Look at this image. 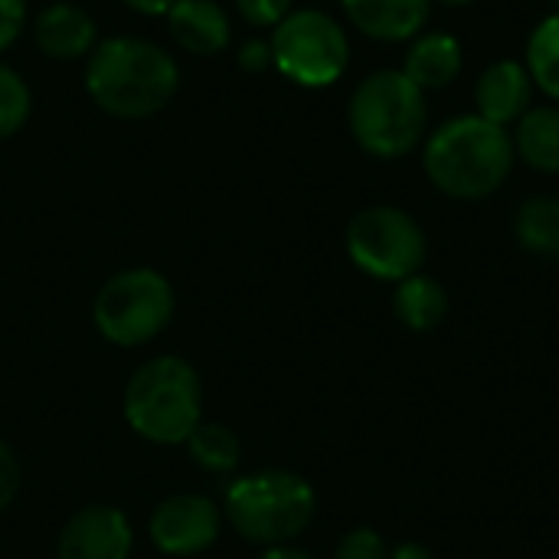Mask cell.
Masks as SVG:
<instances>
[{
    "mask_svg": "<svg viewBox=\"0 0 559 559\" xmlns=\"http://www.w3.org/2000/svg\"><path fill=\"white\" fill-rule=\"evenodd\" d=\"M223 514L203 495H174L151 514V544L167 557H197L219 537Z\"/></svg>",
    "mask_w": 559,
    "mask_h": 559,
    "instance_id": "9",
    "label": "cell"
},
{
    "mask_svg": "<svg viewBox=\"0 0 559 559\" xmlns=\"http://www.w3.org/2000/svg\"><path fill=\"white\" fill-rule=\"evenodd\" d=\"M164 20L174 46L187 56H219L233 46V16L219 0H177Z\"/></svg>",
    "mask_w": 559,
    "mask_h": 559,
    "instance_id": "13",
    "label": "cell"
},
{
    "mask_svg": "<svg viewBox=\"0 0 559 559\" xmlns=\"http://www.w3.org/2000/svg\"><path fill=\"white\" fill-rule=\"evenodd\" d=\"M272 69L298 88H331L350 66V36L337 16L318 7H295L269 29Z\"/></svg>",
    "mask_w": 559,
    "mask_h": 559,
    "instance_id": "6",
    "label": "cell"
},
{
    "mask_svg": "<svg viewBox=\"0 0 559 559\" xmlns=\"http://www.w3.org/2000/svg\"><path fill=\"white\" fill-rule=\"evenodd\" d=\"M134 534L118 508L92 504L75 511L56 544V559H128Z\"/></svg>",
    "mask_w": 559,
    "mask_h": 559,
    "instance_id": "10",
    "label": "cell"
},
{
    "mask_svg": "<svg viewBox=\"0 0 559 559\" xmlns=\"http://www.w3.org/2000/svg\"><path fill=\"white\" fill-rule=\"evenodd\" d=\"M187 449H190V459L203 472H213V475H229L239 465V452H242L236 432L226 429L223 423H200L190 432Z\"/></svg>",
    "mask_w": 559,
    "mask_h": 559,
    "instance_id": "20",
    "label": "cell"
},
{
    "mask_svg": "<svg viewBox=\"0 0 559 559\" xmlns=\"http://www.w3.org/2000/svg\"><path fill=\"white\" fill-rule=\"evenodd\" d=\"M128 10L141 13V16H167V10L177 3V0H121Z\"/></svg>",
    "mask_w": 559,
    "mask_h": 559,
    "instance_id": "27",
    "label": "cell"
},
{
    "mask_svg": "<svg viewBox=\"0 0 559 559\" xmlns=\"http://www.w3.org/2000/svg\"><path fill=\"white\" fill-rule=\"evenodd\" d=\"M432 3H442V7H472V3H478V0H432Z\"/></svg>",
    "mask_w": 559,
    "mask_h": 559,
    "instance_id": "30",
    "label": "cell"
},
{
    "mask_svg": "<svg viewBox=\"0 0 559 559\" xmlns=\"http://www.w3.org/2000/svg\"><path fill=\"white\" fill-rule=\"evenodd\" d=\"M29 111H33V92L26 79L0 59V141L26 128Z\"/></svg>",
    "mask_w": 559,
    "mask_h": 559,
    "instance_id": "21",
    "label": "cell"
},
{
    "mask_svg": "<svg viewBox=\"0 0 559 559\" xmlns=\"http://www.w3.org/2000/svg\"><path fill=\"white\" fill-rule=\"evenodd\" d=\"M393 314L403 328H409L416 334H429V331L442 328V321L449 318V292L439 278L416 272V275L396 282Z\"/></svg>",
    "mask_w": 559,
    "mask_h": 559,
    "instance_id": "17",
    "label": "cell"
},
{
    "mask_svg": "<svg viewBox=\"0 0 559 559\" xmlns=\"http://www.w3.org/2000/svg\"><path fill=\"white\" fill-rule=\"evenodd\" d=\"M350 262L377 282H403L423 272L429 255V239L419 219L400 206L377 203L364 206L344 233Z\"/></svg>",
    "mask_w": 559,
    "mask_h": 559,
    "instance_id": "8",
    "label": "cell"
},
{
    "mask_svg": "<svg viewBox=\"0 0 559 559\" xmlns=\"http://www.w3.org/2000/svg\"><path fill=\"white\" fill-rule=\"evenodd\" d=\"M128 426L157 445H180L203 423V386L183 357H154L124 386Z\"/></svg>",
    "mask_w": 559,
    "mask_h": 559,
    "instance_id": "4",
    "label": "cell"
},
{
    "mask_svg": "<svg viewBox=\"0 0 559 559\" xmlns=\"http://www.w3.org/2000/svg\"><path fill=\"white\" fill-rule=\"evenodd\" d=\"M334 559H390V547L377 531L357 527V531L344 534V540L334 550Z\"/></svg>",
    "mask_w": 559,
    "mask_h": 559,
    "instance_id": "22",
    "label": "cell"
},
{
    "mask_svg": "<svg viewBox=\"0 0 559 559\" xmlns=\"http://www.w3.org/2000/svg\"><path fill=\"white\" fill-rule=\"evenodd\" d=\"M259 559H314L311 554H305V550H298V547H292V544H282V547H269L265 554Z\"/></svg>",
    "mask_w": 559,
    "mask_h": 559,
    "instance_id": "29",
    "label": "cell"
},
{
    "mask_svg": "<svg viewBox=\"0 0 559 559\" xmlns=\"http://www.w3.org/2000/svg\"><path fill=\"white\" fill-rule=\"evenodd\" d=\"M518 164L511 131L468 111L442 121L423 141L429 183L452 200H485L498 193Z\"/></svg>",
    "mask_w": 559,
    "mask_h": 559,
    "instance_id": "2",
    "label": "cell"
},
{
    "mask_svg": "<svg viewBox=\"0 0 559 559\" xmlns=\"http://www.w3.org/2000/svg\"><path fill=\"white\" fill-rule=\"evenodd\" d=\"M534 92L537 88L521 59H498L475 82V115L511 131L531 111Z\"/></svg>",
    "mask_w": 559,
    "mask_h": 559,
    "instance_id": "12",
    "label": "cell"
},
{
    "mask_svg": "<svg viewBox=\"0 0 559 559\" xmlns=\"http://www.w3.org/2000/svg\"><path fill=\"white\" fill-rule=\"evenodd\" d=\"M16 491H20V462L10 452V445L0 442V511L13 504Z\"/></svg>",
    "mask_w": 559,
    "mask_h": 559,
    "instance_id": "26",
    "label": "cell"
},
{
    "mask_svg": "<svg viewBox=\"0 0 559 559\" xmlns=\"http://www.w3.org/2000/svg\"><path fill=\"white\" fill-rule=\"evenodd\" d=\"M557 3H559V0H557Z\"/></svg>",
    "mask_w": 559,
    "mask_h": 559,
    "instance_id": "31",
    "label": "cell"
},
{
    "mask_svg": "<svg viewBox=\"0 0 559 559\" xmlns=\"http://www.w3.org/2000/svg\"><path fill=\"white\" fill-rule=\"evenodd\" d=\"M318 511L314 488L282 468L242 475L226 491V518L249 540L262 547H282L301 537Z\"/></svg>",
    "mask_w": 559,
    "mask_h": 559,
    "instance_id": "5",
    "label": "cell"
},
{
    "mask_svg": "<svg viewBox=\"0 0 559 559\" xmlns=\"http://www.w3.org/2000/svg\"><path fill=\"white\" fill-rule=\"evenodd\" d=\"M465 66V49L462 39L445 33V29H423L416 39H409L403 72L423 88V92H439L449 88Z\"/></svg>",
    "mask_w": 559,
    "mask_h": 559,
    "instance_id": "15",
    "label": "cell"
},
{
    "mask_svg": "<svg viewBox=\"0 0 559 559\" xmlns=\"http://www.w3.org/2000/svg\"><path fill=\"white\" fill-rule=\"evenodd\" d=\"M92 105L118 121H144L164 111L180 92L177 56L147 36H105L85 59Z\"/></svg>",
    "mask_w": 559,
    "mask_h": 559,
    "instance_id": "1",
    "label": "cell"
},
{
    "mask_svg": "<svg viewBox=\"0 0 559 559\" xmlns=\"http://www.w3.org/2000/svg\"><path fill=\"white\" fill-rule=\"evenodd\" d=\"M26 23V0H0V59L7 49L16 46Z\"/></svg>",
    "mask_w": 559,
    "mask_h": 559,
    "instance_id": "24",
    "label": "cell"
},
{
    "mask_svg": "<svg viewBox=\"0 0 559 559\" xmlns=\"http://www.w3.org/2000/svg\"><path fill=\"white\" fill-rule=\"evenodd\" d=\"M432 7V0H341L347 23L377 43L416 39L429 23Z\"/></svg>",
    "mask_w": 559,
    "mask_h": 559,
    "instance_id": "14",
    "label": "cell"
},
{
    "mask_svg": "<svg viewBox=\"0 0 559 559\" xmlns=\"http://www.w3.org/2000/svg\"><path fill=\"white\" fill-rule=\"evenodd\" d=\"M390 559H436L429 547L423 544H400L396 550H390Z\"/></svg>",
    "mask_w": 559,
    "mask_h": 559,
    "instance_id": "28",
    "label": "cell"
},
{
    "mask_svg": "<svg viewBox=\"0 0 559 559\" xmlns=\"http://www.w3.org/2000/svg\"><path fill=\"white\" fill-rule=\"evenodd\" d=\"M174 285L154 269H124L111 275L95 301L92 321L98 334L118 347H138L154 341L174 318Z\"/></svg>",
    "mask_w": 559,
    "mask_h": 559,
    "instance_id": "7",
    "label": "cell"
},
{
    "mask_svg": "<svg viewBox=\"0 0 559 559\" xmlns=\"http://www.w3.org/2000/svg\"><path fill=\"white\" fill-rule=\"evenodd\" d=\"M236 66L249 75H262L272 69V46H269V36H252L246 43H239L236 49Z\"/></svg>",
    "mask_w": 559,
    "mask_h": 559,
    "instance_id": "25",
    "label": "cell"
},
{
    "mask_svg": "<svg viewBox=\"0 0 559 559\" xmlns=\"http://www.w3.org/2000/svg\"><path fill=\"white\" fill-rule=\"evenodd\" d=\"M347 128L364 154L400 160L423 147L429 134L426 92L403 69H377L350 92Z\"/></svg>",
    "mask_w": 559,
    "mask_h": 559,
    "instance_id": "3",
    "label": "cell"
},
{
    "mask_svg": "<svg viewBox=\"0 0 559 559\" xmlns=\"http://www.w3.org/2000/svg\"><path fill=\"white\" fill-rule=\"evenodd\" d=\"M514 154L537 174H559V105L534 102L531 111L511 128Z\"/></svg>",
    "mask_w": 559,
    "mask_h": 559,
    "instance_id": "16",
    "label": "cell"
},
{
    "mask_svg": "<svg viewBox=\"0 0 559 559\" xmlns=\"http://www.w3.org/2000/svg\"><path fill=\"white\" fill-rule=\"evenodd\" d=\"M29 36L33 46L59 62H75V59H88V52L98 46V26L95 16L72 3V0H52L46 3L33 20H29Z\"/></svg>",
    "mask_w": 559,
    "mask_h": 559,
    "instance_id": "11",
    "label": "cell"
},
{
    "mask_svg": "<svg viewBox=\"0 0 559 559\" xmlns=\"http://www.w3.org/2000/svg\"><path fill=\"white\" fill-rule=\"evenodd\" d=\"M524 66L531 72L534 88L559 105V10L544 16L531 36H527V49H524Z\"/></svg>",
    "mask_w": 559,
    "mask_h": 559,
    "instance_id": "19",
    "label": "cell"
},
{
    "mask_svg": "<svg viewBox=\"0 0 559 559\" xmlns=\"http://www.w3.org/2000/svg\"><path fill=\"white\" fill-rule=\"evenodd\" d=\"M233 3L236 13L255 29H272L295 10V0H233Z\"/></svg>",
    "mask_w": 559,
    "mask_h": 559,
    "instance_id": "23",
    "label": "cell"
},
{
    "mask_svg": "<svg viewBox=\"0 0 559 559\" xmlns=\"http://www.w3.org/2000/svg\"><path fill=\"white\" fill-rule=\"evenodd\" d=\"M514 236L524 252L559 265V197H527L514 213Z\"/></svg>",
    "mask_w": 559,
    "mask_h": 559,
    "instance_id": "18",
    "label": "cell"
}]
</instances>
